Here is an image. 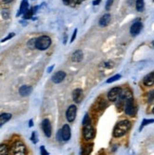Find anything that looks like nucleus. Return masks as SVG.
Masks as SVG:
<instances>
[{
  "mask_svg": "<svg viewBox=\"0 0 154 155\" xmlns=\"http://www.w3.org/2000/svg\"><path fill=\"white\" fill-rule=\"evenodd\" d=\"M82 60H83V52H82V50L78 49L72 53L71 61H72L73 63H80Z\"/></svg>",
  "mask_w": 154,
  "mask_h": 155,
  "instance_id": "2eb2a0df",
  "label": "nucleus"
},
{
  "mask_svg": "<svg viewBox=\"0 0 154 155\" xmlns=\"http://www.w3.org/2000/svg\"><path fill=\"white\" fill-rule=\"evenodd\" d=\"M12 1H13V0H3V2H5V3H10Z\"/></svg>",
  "mask_w": 154,
  "mask_h": 155,
  "instance_id": "ea45409f",
  "label": "nucleus"
},
{
  "mask_svg": "<svg viewBox=\"0 0 154 155\" xmlns=\"http://www.w3.org/2000/svg\"><path fill=\"white\" fill-rule=\"evenodd\" d=\"M40 152H41V155H49V153L48 152L47 150H46L44 146H41L40 147Z\"/></svg>",
  "mask_w": 154,
  "mask_h": 155,
  "instance_id": "7c9ffc66",
  "label": "nucleus"
},
{
  "mask_svg": "<svg viewBox=\"0 0 154 155\" xmlns=\"http://www.w3.org/2000/svg\"><path fill=\"white\" fill-rule=\"evenodd\" d=\"M10 118H12V114H9V113H4V114H2L1 115H0V126H2L4 125L5 123H7Z\"/></svg>",
  "mask_w": 154,
  "mask_h": 155,
  "instance_id": "a211bd4d",
  "label": "nucleus"
},
{
  "mask_svg": "<svg viewBox=\"0 0 154 155\" xmlns=\"http://www.w3.org/2000/svg\"><path fill=\"white\" fill-rule=\"evenodd\" d=\"M42 129H43V132L45 133V135L47 136V137H51L52 136V124H51V121L47 119V118L42 121Z\"/></svg>",
  "mask_w": 154,
  "mask_h": 155,
  "instance_id": "6e6552de",
  "label": "nucleus"
},
{
  "mask_svg": "<svg viewBox=\"0 0 154 155\" xmlns=\"http://www.w3.org/2000/svg\"><path fill=\"white\" fill-rule=\"evenodd\" d=\"M120 79H121V75H120V74L114 75L113 77L107 79V83H112V82L116 81H118V80H120Z\"/></svg>",
  "mask_w": 154,
  "mask_h": 155,
  "instance_id": "4be33fe9",
  "label": "nucleus"
},
{
  "mask_svg": "<svg viewBox=\"0 0 154 155\" xmlns=\"http://www.w3.org/2000/svg\"><path fill=\"white\" fill-rule=\"evenodd\" d=\"M110 20H111V16H110V14H109V13L104 14V15H103L101 18H100V20H99V25H100V27H107V25L109 24Z\"/></svg>",
  "mask_w": 154,
  "mask_h": 155,
  "instance_id": "4468645a",
  "label": "nucleus"
},
{
  "mask_svg": "<svg viewBox=\"0 0 154 155\" xmlns=\"http://www.w3.org/2000/svg\"><path fill=\"white\" fill-rule=\"evenodd\" d=\"M12 155H27V147L21 141H16L12 147Z\"/></svg>",
  "mask_w": 154,
  "mask_h": 155,
  "instance_id": "7ed1b4c3",
  "label": "nucleus"
},
{
  "mask_svg": "<svg viewBox=\"0 0 154 155\" xmlns=\"http://www.w3.org/2000/svg\"><path fill=\"white\" fill-rule=\"evenodd\" d=\"M0 155H9V149L7 145L1 144V146H0Z\"/></svg>",
  "mask_w": 154,
  "mask_h": 155,
  "instance_id": "412c9836",
  "label": "nucleus"
},
{
  "mask_svg": "<svg viewBox=\"0 0 154 155\" xmlns=\"http://www.w3.org/2000/svg\"><path fill=\"white\" fill-rule=\"evenodd\" d=\"M53 67H54V65H52L51 67L48 68V73H51V72L52 71V69H53Z\"/></svg>",
  "mask_w": 154,
  "mask_h": 155,
  "instance_id": "4c0bfd02",
  "label": "nucleus"
},
{
  "mask_svg": "<svg viewBox=\"0 0 154 155\" xmlns=\"http://www.w3.org/2000/svg\"><path fill=\"white\" fill-rule=\"evenodd\" d=\"M122 88L120 87H114L112 88L110 91L107 94V99H109V101H112V102H115L118 100V99L120 98L121 94H122Z\"/></svg>",
  "mask_w": 154,
  "mask_h": 155,
  "instance_id": "39448f33",
  "label": "nucleus"
},
{
  "mask_svg": "<svg viewBox=\"0 0 154 155\" xmlns=\"http://www.w3.org/2000/svg\"><path fill=\"white\" fill-rule=\"evenodd\" d=\"M52 45V39L47 35H43L36 39V48L39 50H46Z\"/></svg>",
  "mask_w": 154,
  "mask_h": 155,
  "instance_id": "f03ea898",
  "label": "nucleus"
},
{
  "mask_svg": "<svg viewBox=\"0 0 154 155\" xmlns=\"http://www.w3.org/2000/svg\"><path fill=\"white\" fill-rule=\"evenodd\" d=\"M82 1H84V0H78V2H82Z\"/></svg>",
  "mask_w": 154,
  "mask_h": 155,
  "instance_id": "a19ab883",
  "label": "nucleus"
},
{
  "mask_svg": "<svg viewBox=\"0 0 154 155\" xmlns=\"http://www.w3.org/2000/svg\"><path fill=\"white\" fill-rule=\"evenodd\" d=\"M153 45H154V42H153Z\"/></svg>",
  "mask_w": 154,
  "mask_h": 155,
  "instance_id": "37998d69",
  "label": "nucleus"
},
{
  "mask_svg": "<svg viewBox=\"0 0 154 155\" xmlns=\"http://www.w3.org/2000/svg\"><path fill=\"white\" fill-rule=\"evenodd\" d=\"M91 123V118H89L88 116V114H85V116L83 118V121H82V125L83 126H86V125H88Z\"/></svg>",
  "mask_w": 154,
  "mask_h": 155,
  "instance_id": "a878e982",
  "label": "nucleus"
},
{
  "mask_svg": "<svg viewBox=\"0 0 154 155\" xmlns=\"http://www.w3.org/2000/svg\"><path fill=\"white\" fill-rule=\"evenodd\" d=\"M92 150V144L86 145L82 147V154L81 155H89Z\"/></svg>",
  "mask_w": 154,
  "mask_h": 155,
  "instance_id": "6ab92c4d",
  "label": "nucleus"
},
{
  "mask_svg": "<svg viewBox=\"0 0 154 155\" xmlns=\"http://www.w3.org/2000/svg\"><path fill=\"white\" fill-rule=\"evenodd\" d=\"M100 2H101V0H94L93 1V5H99L100 4Z\"/></svg>",
  "mask_w": 154,
  "mask_h": 155,
  "instance_id": "c9c22d12",
  "label": "nucleus"
},
{
  "mask_svg": "<svg viewBox=\"0 0 154 155\" xmlns=\"http://www.w3.org/2000/svg\"><path fill=\"white\" fill-rule=\"evenodd\" d=\"M114 65L112 62H106V63H103L101 64V66H104V69L105 68H111Z\"/></svg>",
  "mask_w": 154,
  "mask_h": 155,
  "instance_id": "c85d7f7f",
  "label": "nucleus"
},
{
  "mask_svg": "<svg viewBox=\"0 0 154 155\" xmlns=\"http://www.w3.org/2000/svg\"><path fill=\"white\" fill-rule=\"evenodd\" d=\"M63 2H64V4H65V5H69L70 3V0H63Z\"/></svg>",
  "mask_w": 154,
  "mask_h": 155,
  "instance_id": "e433bc0d",
  "label": "nucleus"
},
{
  "mask_svg": "<svg viewBox=\"0 0 154 155\" xmlns=\"http://www.w3.org/2000/svg\"><path fill=\"white\" fill-rule=\"evenodd\" d=\"M151 123H154V119H144L143 120V122H142V124H141V126H140V131H142L143 130V128L145 127V126H146V125H149V124H151Z\"/></svg>",
  "mask_w": 154,
  "mask_h": 155,
  "instance_id": "5701e85b",
  "label": "nucleus"
},
{
  "mask_svg": "<svg viewBox=\"0 0 154 155\" xmlns=\"http://www.w3.org/2000/svg\"><path fill=\"white\" fill-rule=\"evenodd\" d=\"M154 100V90H151L148 93V101L150 103Z\"/></svg>",
  "mask_w": 154,
  "mask_h": 155,
  "instance_id": "bb28decb",
  "label": "nucleus"
},
{
  "mask_svg": "<svg viewBox=\"0 0 154 155\" xmlns=\"http://www.w3.org/2000/svg\"><path fill=\"white\" fill-rule=\"evenodd\" d=\"M2 16L4 19H8V18L10 17V13L7 10H2Z\"/></svg>",
  "mask_w": 154,
  "mask_h": 155,
  "instance_id": "c756f323",
  "label": "nucleus"
},
{
  "mask_svg": "<svg viewBox=\"0 0 154 155\" xmlns=\"http://www.w3.org/2000/svg\"><path fill=\"white\" fill-rule=\"evenodd\" d=\"M152 112H153V114H154V108H153V110H152Z\"/></svg>",
  "mask_w": 154,
  "mask_h": 155,
  "instance_id": "79ce46f5",
  "label": "nucleus"
},
{
  "mask_svg": "<svg viewBox=\"0 0 154 155\" xmlns=\"http://www.w3.org/2000/svg\"><path fill=\"white\" fill-rule=\"evenodd\" d=\"M125 113L130 116H133L135 114V107H134V102H133V98L128 99L126 104H125Z\"/></svg>",
  "mask_w": 154,
  "mask_h": 155,
  "instance_id": "423d86ee",
  "label": "nucleus"
},
{
  "mask_svg": "<svg viewBox=\"0 0 154 155\" xmlns=\"http://www.w3.org/2000/svg\"><path fill=\"white\" fill-rule=\"evenodd\" d=\"M83 136L86 140H91L95 137V131L92 125L89 123L86 126H83Z\"/></svg>",
  "mask_w": 154,
  "mask_h": 155,
  "instance_id": "20e7f679",
  "label": "nucleus"
},
{
  "mask_svg": "<svg viewBox=\"0 0 154 155\" xmlns=\"http://www.w3.org/2000/svg\"><path fill=\"white\" fill-rule=\"evenodd\" d=\"M62 135H63V140L64 141H69L70 139L71 136V132H70V128L68 124H65L62 127Z\"/></svg>",
  "mask_w": 154,
  "mask_h": 155,
  "instance_id": "9b49d317",
  "label": "nucleus"
},
{
  "mask_svg": "<svg viewBox=\"0 0 154 155\" xmlns=\"http://www.w3.org/2000/svg\"><path fill=\"white\" fill-rule=\"evenodd\" d=\"M29 123H30V124H29V127H33V119H31V120H30V122H29Z\"/></svg>",
  "mask_w": 154,
  "mask_h": 155,
  "instance_id": "58836bf2",
  "label": "nucleus"
},
{
  "mask_svg": "<svg viewBox=\"0 0 154 155\" xmlns=\"http://www.w3.org/2000/svg\"><path fill=\"white\" fill-rule=\"evenodd\" d=\"M31 141H33V144H36V143H37L38 140L36 139V133H35V132H33V134H31Z\"/></svg>",
  "mask_w": 154,
  "mask_h": 155,
  "instance_id": "2f4dec72",
  "label": "nucleus"
},
{
  "mask_svg": "<svg viewBox=\"0 0 154 155\" xmlns=\"http://www.w3.org/2000/svg\"><path fill=\"white\" fill-rule=\"evenodd\" d=\"M77 114V107L75 105H70L66 112V117L69 122H73Z\"/></svg>",
  "mask_w": 154,
  "mask_h": 155,
  "instance_id": "0eeeda50",
  "label": "nucleus"
},
{
  "mask_svg": "<svg viewBox=\"0 0 154 155\" xmlns=\"http://www.w3.org/2000/svg\"><path fill=\"white\" fill-rule=\"evenodd\" d=\"M82 94H83V91L80 88H76L73 90L72 92V99L74 100L75 103H80L81 99H82Z\"/></svg>",
  "mask_w": 154,
  "mask_h": 155,
  "instance_id": "ddd939ff",
  "label": "nucleus"
},
{
  "mask_svg": "<svg viewBox=\"0 0 154 155\" xmlns=\"http://www.w3.org/2000/svg\"><path fill=\"white\" fill-rule=\"evenodd\" d=\"M65 78H66V72L58 71L52 77V81L53 83H60V82H62L65 80Z\"/></svg>",
  "mask_w": 154,
  "mask_h": 155,
  "instance_id": "1a4fd4ad",
  "label": "nucleus"
},
{
  "mask_svg": "<svg viewBox=\"0 0 154 155\" xmlns=\"http://www.w3.org/2000/svg\"><path fill=\"white\" fill-rule=\"evenodd\" d=\"M29 10V3H28V0H22V2H21V5H20V8L18 12L16 13V16L18 17L19 15H22L25 12H27Z\"/></svg>",
  "mask_w": 154,
  "mask_h": 155,
  "instance_id": "dca6fc26",
  "label": "nucleus"
},
{
  "mask_svg": "<svg viewBox=\"0 0 154 155\" xmlns=\"http://www.w3.org/2000/svg\"><path fill=\"white\" fill-rule=\"evenodd\" d=\"M31 92H33V87L30 85H22L19 88V94L22 96H28L31 95Z\"/></svg>",
  "mask_w": 154,
  "mask_h": 155,
  "instance_id": "f8f14e48",
  "label": "nucleus"
},
{
  "mask_svg": "<svg viewBox=\"0 0 154 155\" xmlns=\"http://www.w3.org/2000/svg\"><path fill=\"white\" fill-rule=\"evenodd\" d=\"M56 139H57V141H64L63 140V135H62V130H59L58 132H57L56 133Z\"/></svg>",
  "mask_w": 154,
  "mask_h": 155,
  "instance_id": "cd10ccee",
  "label": "nucleus"
},
{
  "mask_svg": "<svg viewBox=\"0 0 154 155\" xmlns=\"http://www.w3.org/2000/svg\"><path fill=\"white\" fill-rule=\"evenodd\" d=\"M76 34H77V28H75L74 31H73V34L71 36V40H70V43H72L74 40H75V37H76Z\"/></svg>",
  "mask_w": 154,
  "mask_h": 155,
  "instance_id": "f704fd0d",
  "label": "nucleus"
},
{
  "mask_svg": "<svg viewBox=\"0 0 154 155\" xmlns=\"http://www.w3.org/2000/svg\"><path fill=\"white\" fill-rule=\"evenodd\" d=\"M142 28H143V24L137 21V22L133 23V25L130 27V34L132 36H137L141 32Z\"/></svg>",
  "mask_w": 154,
  "mask_h": 155,
  "instance_id": "9d476101",
  "label": "nucleus"
},
{
  "mask_svg": "<svg viewBox=\"0 0 154 155\" xmlns=\"http://www.w3.org/2000/svg\"><path fill=\"white\" fill-rule=\"evenodd\" d=\"M130 127H131V124L128 120L119 121L113 129V136L116 138L122 137V136H124L128 131H130Z\"/></svg>",
  "mask_w": 154,
  "mask_h": 155,
  "instance_id": "f257e3e1",
  "label": "nucleus"
},
{
  "mask_svg": "<svg viewBox=\"0 0 154 155\" xmlns=\"http://www.w3.org/2000/svg\"><path fill=\"white\" fill-rule=\"evenodd\" d=\"M112 2H113V0H107V4H106V10H109L110 6L112 5Z\"/></svg>",
  "mask_w": 154,
  "mask_h": 155,
  "instance_id": "473e14b6",
  "label": "nucleus"
},
{
  "mask_svg": "<svg viewBox=\"0 0 154 155\" xmlns=\"http://www.w3.org/2000/svg\"><path fill=\"white\" fill-rule=\"evenodd\" d=\"M13 36H14V33H10V34H9L8 36H7V37H5L4 39H2V41H1V42L3 43V42H6V41H8V40H9V39H10V38H13Z\"/></svg>",
  "mask_w": 154,
  "mask_h": 155,
  "instance_id": "72a5a7b5",
  "label": "nucleus"
},
{
  "mask_svg": "<svg viewBox=\"0 0 154 155\" xmlns=\"http://www.w3.org/2000/svg\"><path fill=\"white\" fill-rule=\"evenodd\" d=\"M144 84L146 86L154 85V72L149 73L148 75H146L144 78Z\"/></svg>",
  "mask_w": 154,
  "mask_h": 155,
  "instance_id": "f3484780",
  "label": "nucleus"
},
{
  "mask_svg": "<svg viewBox=\"0 0 154 155\" xmlns=\"http://www.w3.org/2000/svg\"><path fill=\"white\" fill-rule=\"evenodd\" d=\"M145 8V2L144 0H136V10L138 12H143Z\"/></svg>",
  "mask_w": 154,
  "mask_h": 155,
  "instance_id": "aec40b11",
  "label": "nucleus"
},
{
  "mask_svg": "<svg viewBox=\"0 0 154 155\" xmlns=\"http://www.w3.org/2000/svg\"><path fill=\"white\" fill-rule=\"evenodd\" d=\"M28 46L30 48H36V39H31V40L29 41L28 43Z\"/></svg>",
  "mask_w": 154,
  "mask_h": 155,
  "instance_id": "393cba45",
  "label": "nucleus"
},
{
  "mask_svg": "<svg viewBox=\"0 0 154 155\" xmlns=\"http://www.w3.org/2000/svg\"><path fill=\"white\" fill-rule=\"evenodd\" d=\"M34 13V10L33 9H31V10H28L26 12L24 13V19H31V16H33V14Z\"/></svg>",
  "mask_w": 154,
  "mask_h": 155,
  "instance_id": "b1692460",
  "label": "nucleus"
}]
</instances>
